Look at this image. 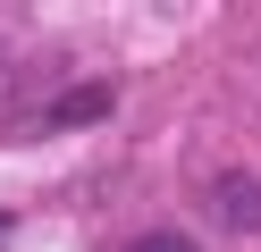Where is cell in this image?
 Segmentation results:
<instances>
[{
	"label": "cell",
	"instance_id": "6da1fadb",
	"mask_svg": "<svg viewBox=\"0 0 261 252\" xmlns=\"http://www.w3.org/2000/svg\"><path fill=\"white\" fill-rule=\"evenodd\" d=\"M211 202H219V218H227L236 235H261V177H219Z\"/></svg>",
	"mask_w": 261,
	"mask_h": 252
},
{
	"label": "cell",
	"instance_id": "7a4b0ae2",
	"mask_svg": "<svg viewBox=\"0 0 261 252\" xmlns=\"http://www.w3.org/2000/svg\"><path fill=\"white\" fill-rule=\"evenodd\" d=\"M110 101H118V84H76V93H59L51 126H93V118H110Z\"/></svg>",
	"mask_w": 261,
	"mask_h": 252
},
{
	"label": "cell",
	"instance_id": "3957f363",
	"mask_svg": "<svg viewBox=\"0 0 261 252\" xmlns=\"http://www.w3.org/2000/svg\"><path fill=\"white\" fill-rule=\"evenodd\" d=\"M135 252H194V244H186V235H143Z\"/></svg>",
	"mask_w": 261,
	"mask_h": 252
},
{
	"label": "cell",
	"instance_id": "277c9868",
	"mask_svg": "<svg viewBox=\"0 0 261 252\" xmlns=\"http://www.w3.org/2000/svg\"><path fill=\"white\" fill-rule=\"evenodd\" d=\"M0 227H9V218H0Z\"/></svg>",
	"mask_w": 261,
	"mask_h": 252
}]
</instances>
